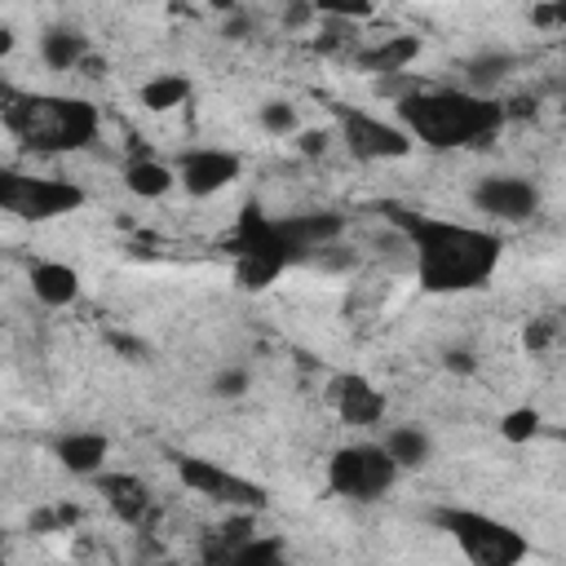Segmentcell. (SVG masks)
Here are the masks:
<instances>
[{"mask_svg": "<svg viewBox=\"0 0 566 566\" xmlns=\"http://www.w3.org/2000/svg\"><path fill=\"white\" fill-rule=\"evenodd\" d=\"M385 217L407 239L416 287L424 296L482 292L504 261V239L495 226L455 221V217H438V212L407 208V203H385Z\"/></svg>", "mask_w": 566, "mask_h": 566, "instance_id": "1", "label": "cell"}, {"mask_svg": "<svg viewBox=\"0 0 566 566\" xmlns=\"http://www.w3.org/2000/svg\"><path fill=\"white\" fill-rule=\"evenodd\" d=\"M394 119L424 150H478L495 142L509 124V106L500 97L473 93L464 84H420L402 102H394Z\"/></svg>", "mask_w": 566, "mask_h": 566, "instance_id": "2", "label": "cell"}, {"mask_svg": "<svg viewBox=\"0 0 566 566\" xmlns=\"http://www.w3.org/2000/svg\"><path fill=\"white\" fill-rule=\"evenodd\" d=\"M4 124L35 155H75L102 137V111L75 93H9Z\"/></svg>", "mask_w": 566, "mask_h": 566, "instance_id": "3", "label": "cell"}, {"mask_svg": "<svg viewBox=\"0 0 566 566\" xmlns=\"http://www.w3.org/2000/svg\"><path fill=\"white\" fill-rule=\"evenodd\" d=\"M230 279L239 292H265L270 283H279L292 265H305V252L296 248V239L287 234L283 217L261 212L256 203H248L234 221V239H230Z\"/></svg>", "mask_w": 566, "mask_h": 566, "instance_id": "4", "label": "cell"}, {"mask_svg": "<svg viewBox=\"0 0 566 566\" xmlns=\"http://www.w3.org/2000/svg\"><path fill=\"white\" fill-rule=\"evenodd\" d=\"M433 526L460 548L469 566H526L531 557V535L513 526L509 517H495L473 504H438Z\"/></svg>", "mask_w": 566, "mask_h": 566, "instance_id": "5", "label": "cell"}, {"mask_svg": "<svg viewBox=\"0 0 566 566\" xmlns=\"http://www.w3.org/2000/svg\"><path fill=\"white\" fill-rule=\"evenodd\" d=\"M323 478H327V491H332L336 500H349V504H376V500H385V495L398 486L402 469L389 460L385 442L358 438V442H345V447L332 451Z\"/></svg>", "mask_w": 566, "mask_h": 566, "instance_id": "6", "label": "cell"}, {"mask_svg": "<svg viewBox=\"0 0 566 566\" xmlns=\"http://www.w3.org/2000/svg\"><path fill=\"white\" fill-rule=\"evenodd\" d=\"M88 203L84 186H75L71 177H53V172H18L4 168L0 172V208L13 221L27 226H44V221H62L71 212H80Z\"/></svg>", "mask_w": 566, "mask_h": 566, "instance_id": "7", "label": "cell"}, {"mask_svg": "<svg viewBox=\"0 0 566 566\" xmlns=\"http://www.w3.org/2000/svg\"><path fill=\"white\" fill-rule=\"evenodd\" d=\"M172 473L186 491H195V495H203L230 513H261L270 504V491L261 482H252V478H243V473H234L208 455H195V451H177Z\"/></svg>", "mask_w": 566, "mask_h": 566, "instance_id": "8", "label": "cell"}, {"mask_svg": "<svg viewBox=\"0 0 566 566\" xmlns=\"http://www.w3.org/2000/svg\"><path fill=\"white\" fill-rule=\"evenodd\" d=\"M332 115H336V133H340L345 150L363 164H389V159H407L416 150L411 133L389 115H376L363 106H332Z\"/></svg>", "mask_w": 566, "mask_h": 566, "instance_id": "9", "label": "cell"}, {"mask_svg": "<svg viewBox=\"0 0 566 566\" xmlns=\"http://www.w3.org/2000/svg\"><path fill=\"white\" fill-rule=\"evenodd\" d=\"M469 199L486 221H500V226H522L544 203L539 186L531 177H522V172H486V177H478Z\"/></svg>", "mask_w": 566, "mask_h": 566, "instance_id": "10", "label": "cell"}, {"mask_svg": "<svg viewBox=\"0 0 566 566\" xmlns=\"http://www.w3.org/2000/svg\"><path fill=\"white\" fill-rule=\"evenodd\" d=\"M172 168H177V186L190 199H212L243 177V155L230 146H186Z\"/></svg>", "mask_w": 566, "mask_h": 566, "instance_id": "11", "label": "cell"}, {"mask_svg": "<svg viewBox=\"0 0 566 566\" xmlns=\"http://www.w3.org/2000/svg\"><path fill=\"white\" fill-rule=\"evenodd\" d=\"M332 402H336V416H340L345 424H354V429H371V424H380L385 411H389L385 389L371 385V380L358 376V371H345V376L332 380Z\"/></svg>", "mask_w": 566, "mask_h": 566, "instance_id": "12", "label": "cell"}, {"mask_svg": "<svg viewBox=\"0 0 566 566\" xmlns=\"http://www.w3.org/2000/svg\"><path fill=\"white\" fill-rule=\"evenodd\" d=\"M106 455H111V438L102 429H66L53 438V460L71 478H102Z\"/></svg>", "mask_w": 566, "mask_h": 566, "instance_id": "13", "label": "cell"}, {"mask_svg": "<svg viewBox=\"0 0 566 566\" xmlns=\"http://www.w3.org/2000/svg\"><path fill=\"white\" fill-rule=\"evenodd\" d=\"M27 287H31V296H35L44 310H66V305H75V296H80V270H75L71 261L40 256V261H31V270H27Z\"/></svg>", "mask_w": 566, "mask_h": 566, "instance_id": "14", "label": "cell"}, {"mask_svg": "<svg viewBox=\"0 0 566 566\" xmlns=\"http://www.w3.org/2000/svg\"><path fill=\"white\" fill-rule=\"evenodd\" d=\"M420 49H424V40H420V35H380L376 44L358 49V53H354V62H358L367 75L385 80V75H407V66L420 57Z\"/></svg>", "mask_w": 566, "mask_h": 566, "instance_id": "15", "label": "cell"}, {"mask_svg": "<svg viewBox=\"0 0 566 566\" xmlns=\"http://www.w3.org/2000/svg\"><path fill=\"white\" fill-rule=\"evenodd\" d=\"M97 486H102V495H106V504H111V513L119 522H133L137 526L150 513V486L137 473H102Z\"/></svg>", "mask_w": 566, "mask_h": 566, "instance_id": "16", "label": "cell"}, {"mask_svg": "<svg viewBox=\"0 0 566 566\" xmlns=\"http://www.w3.org/2000/svg\"><path fill=\"white\" fill-rule=\"evenodd\" d=\"M35 49H40V62L49 71H80L88 62V53H93V40L84 31H75V27H49Z\"/></svg>", "mask_w": 566, "mask_h": 566, "instance_id": "17", "label": "cell"}, {"mask_svg": "<svg viewBox=\"0 0 566 566\" xmlns=\"http://www.w3.org/2000/svg\"><path fill=\"white\" fill-rule=\"evenodd\" d=\"M256 535V513H230L217 531H208L203 539V562L208 566H230L234 553Z\"/></svg>", "mask_w": 566, "mask_h": 566, "instance_id": "18", "label": "cell"}, {"mask_svg": "<svg viewBox=\"0 0 566 566\" xmlns=\"http://www.w3.org/2000/svg\"><path fill=\"white\" fill-rule=\"evenodd\" d=\"M172 186H177V168L164 164V159L137 155V159L124 164V190L137 195V199H164Z\"/></svg>", "mask_w": 566, "mask_h": 566, "instance_id": "19", "label": "cell"}, {"mask_svg": "<svg viewBox=\"0 0 566 566\" xmlns=\"http://www.w3.org/2000/svg\"><path fill=\"white\" fill-rule=\"evenodd\" d=\"M380 442H385L389 460H394L402 473H407V469L429 464V455H433V438H429L420 424H389Z\"/></svg>", "mask_w": 566, "mask_h": 566, "instance_id": "20", "label": "cell"}, {"mask_svg": "<svg viewBox=\"0 0 566 566\" xmlns=\"http://www.w3.org/2000/svg\"><path fill=\"white\" fill-rule=\"evenodd\" d=\"M190 93H195L190 75H181V71H159V75H150V80L137 88V102H142L146 111L164 115V111L186 106V102H190Z\"/></svg>", "mask_w": 566, "mask_h": 566, "instance_id": "21", "label": "cell"}, {"mask_svg": "<svg viewBox=\"0 0 566 566\" xmlns=\"http://www.w3.org/2000/svg\"><path fill=\"white\" fill-rule=\"evenodd\" d=\"M513 71H517V57H513V53H504V49L478 53V57H469V62H464V88L495 97V84H504Z\"/></svg>", "mask_w": 566, "mask_h": 566, "instance_id": "22", "label": "cell"}, {"mask_svg": "<svg viewBox=\"0 0 566 566\" xmlns=\"http://www.w3.org/2000/svg\"><path fill=\"white\" fill-rule=\"evenodd\" d=\"M256 124H261V133L265 137H296L301 133V119H296V106L292 102H283V97H274V102H265L261 111H256Z\"/></svg>", "mask_w": 566, "mask_h": 566, "instance_id": "23", "label": "cell"}, {"mask_svg": "<svg viewBox=\"0 0 566 566\" xmlns=\"http://www.w3.org/2000/svg\"><path fill=\"white\" fill-rule=\"evenodd\" d=\"M208 389H212V398H221V402H234V398H243V394L252 389V371H248L243 363L217 367V371H212V380H208Z\"/></svg>", "mask_w": 566, "mask_h": 566, "instance_id": "24", "label": "cell"}, {"mask_svg": "<svg viewBox=\"0 0 566 566\" xmlns=\"http://www.w3.org/2000/svg\"><path fill=\"white\" fill-rule=\"evenodd\" d=\"M539 429H544V416H539L535 407H513V411H504V420H500V438H504V442H531Z\"/></svg>", "mask_w": 566, "mask_h": 566, "instance_id": "25", "label": "cell"}, {"mask_svg": "<svg viewBox=\"0 0 566 566\" xmlns=\"http://www.w3.org/2000/svg\"><path fill=\"white\" fill-rule=\"evenodd\" d=\"M531 22L539 31H566V0L562 4H535L531 9Z\"/></svg>", "mask_w": 566, "mask_h": 566, "instance_id": "26", "label": "cell"}, {"mask_svg": "<svg viewBox=\"0 0 566 566\" xmlns=\"http://www.w3.org/2000/svg\"><path fill=\"white\" fill-rule=\"evenodd\" d=\"M252 31H256L252 13H243V9H239V13H230V22H226V35H230V40H243V35H252Z\"/></svg>", "mask_w": 566, "mask_h": 566, "instance_id": "27", "label": "cell"}, {"mask_svg": "<svg viewBox=\"0 0 566 566\" xmlns=\"http://www.w3.org/2000/svg\"><path fill=\"white\" fill-rule=\"evenodd\" d=\"M296 142H301V155H323L327 133H323V128H318V133H314V128H301V133H296Z\"/></svg>", "mask_w": 566, "mask_h": 566, "instance_id": "28", "label": "cell"}, {"mask_svg": "<svg viewBox=\"0 0 566 566\" xmlns=\"http://www.w3.org/2000/svg\"><path fill=\"white\" fill-rule=\"evenodd\" d=\"M447 367L451 371H473V354L469 349H447Z\"/></svg>", "mask_w": 566, "mask_h": 566, "instance_id": "29", "label": "cell"}, {"mask_svg": "<svg viewBox=\"0 0 566 566\" xmlns=\"http://www.w3.org/2000/svg\"><path fill=\"white\" fill-rule=\"evenodd\" d=\"M279 566H292V562H287V557H283V562H279Z\"/></svg>", "mask_w": 566, "mask_h": 566, "instance_id": "30", "label": "cell"}, {"mask_svg": "<svg viewBox=\"0 0 566 566\" xmlns=\"http://www.w3.org/2000/svg\"><path fill=\"white\" fill-rule=\"evenodd\" d=\"M562 115H566V106H562Z\"/></svg>", "mask_w": 566, "mask_h": 566, "instance_id": "31", "label": "cell"}, {"mask_svg": "<svg viewBox=\"0 0 566 566\" xmlns=\"http://www.w3.org/2000/svg\"><path fill=\"white\" fill-rule=\"evenodd\" d=\"M562 438H566V433H562Z\"/></svg>", "mask_w": 566, "mask_h": 566, "instance_id": "32", "label": "cell"}]
</instances>
